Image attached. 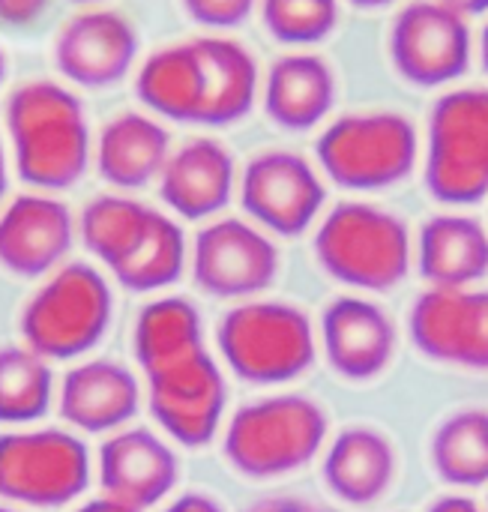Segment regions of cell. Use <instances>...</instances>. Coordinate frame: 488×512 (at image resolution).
I'll return each mask as SVG.
<instances>
[{
	"label": "cell",
	"mask_w": 488,
	"mask_h": 512,
	"mask_svg": "<svg viewBox=\"0 0 488 512\" xmlns=\"http://www.w3.org/2000/svg\"><path fill=\"white\" fill-rule=\"evenodd\" d=\"M324 351L348 381H369L387 369L396 351V330L387 312L360 297H339L324 312Z\"/></svg>",
	"instance_id": "15"
},
{
	"label": "cell",
	"mask_w": 488,
	"mask_h": 512,
	"mask_svg": "<svg viewBox=\"0 0 488 512\" xmlns=\"http://www.w3.org/2000/svg\"><path fill=\"white\" fill-rule=\"evenodd\" d=\"M318 264L351 288L390 291L411 267V234L405 222L375 204H336L315 234Z\"/></svg>",
	"instance_id": "2"
},
{
	"label": "cell",
	"mask_w": 488,
	"mask_h": 512,
	"mask_svg": "<svg viewBox=\"0 0 488 512\" xmlns=\"http://www.w3.org/2000/svg\"><path fill=\"white\" fill-rule=\"evenodd\" d=\"M60 405L69 423L99 432L132 417L138 405V387H135V378L123 366L87 363L69 372Z\"/></svg>",
	"instance_id": "25"
},
{
	"label": "cell",
	"mask_w": 488,
	"mask_h": 512,
	"mask_svg": "<svg viewBox=\"0 0 488 512\" xmlns=\"http://www.w3.org/2000/svg\"><path fill=\"white\" fill-rule=\"evenodd\" d=\"M261 18L273 39L303 48L333 33L339 0H261Z\"/></svg>",
	"instance_id": "31"
},
{
	"label": "cell",
	"mask_w": 488,
	"mask_h": 512,
	"mask_svg": "<svg viewBox=\"0 0 488 512\" xmlns=\"http://www.w3.org/2000/svg\"><path fill=\"white\" fill-rule=\"evenodd\" d=\"M471 48L468 18L441 0L408 3L390 27V60L417 87H444L462 78Z\"/></svg>",
	"instance_id": "8"
},
{
	"label": "cell",
	"mask_w": 488,
	"mask_h": 512,
	"mask_svg": "<svg viewBox=\"0 0 488 512\" xmlns=\"http://www.w3.org/2000/svg\"><path fill=\"white\" fill-rule=\"evenodd\" d=\"M51 390L48 369L27 351H0V420L24 423L45 411Z\"/></svg>",
	"instance_id": "30"
},
{
	"label": "cell",
	"mask_w": 488,
	"mask_h": 512,
	"mask_svg": "<svg viewBox=\"0 0 488 512\" xmlns=\"http://www.w3.org/2000/svg\"><path fill=\"white\" fill-rule=\"evenodd\" d=\"M264 108L267 117L291 132L318 126L336 102V75L330 63L309 51H294L279 60L264 75Z\"/></svg>",
	"instance_id": "18"
},
{
	"label": "cell",
	"mask_w": 488,
	"mask_h": 512,
	"mask_svg": "<svg viewBox=\"0 0 488 512\" xmlns=\"http://www.w3.org/2000/svg\"><path fill=\"white\" fill-rule=\"evenodd\" d=\"M6 132L18 174L39 189H66L90 165L81 99L54 81H27L6 99Z\"/></svg>",
	"instance_id": "1"
},
{
	"label": "cell",
	"mask_w": 488,
	"mask_h": 512,
	"mask_svg": "<svg viewBox=\"0 0 488 512\" xmlns=\"http://www.w3.org/2000/svg\"><path fill=\"white\" fill-rule=\"evenodd\" d=\"M138 33L129 18L111 9H90L69 18L54 42L57 69L90 90L117 84L135 63Z\"/></svg>",
	"instance_id": "14"
},
{
	"label": "cell",
	"mask_w": 488,
	"mask_h": 512,
	"mask_svg": "<svg viewBox=\"0 0 488 512\" xmlns=\"http://www.w3.org/2000/svg\"><path fill=\"white\" fill-rule=\"evenodd\" d=\"M168 512H222L219 510V504L216 501H210L207 495H186V498H180L174 507Z\"/></svg>",
	"instance_id": "36"
},
{
	"label": "cell",
	"mask_w": 488,
	"mask_h": 512,
	"mask_svg": "<svg viewBox=\"0 0 488 512\" xmlns=\"http://www.w3.org/2000/svg\"><path fill=\"white\" fill-rule=\"evenodd\" d=\"M3 189H6V153H3V144H0V198H3Z\"/></svg>",
	"instance_id": "41"
},
{
	"label": "cell",
	"mask_w": 488,
	"mask_h": 512,
	"mask_svg": "<svg viewBox=\"0 0 488 512\" xmlns=\"http://www.w3.org/2000/svg\"><path fill=\"white\" fill-rule=\"evenodd\" d=\"M147 381L150 408L177 441L201 447L213 438L225 408V384L204 348L147 369Z\"/></svg>",
	"instance_id": "11"
},
{
	"label": "cell",
	"mask_w": 488,
	"mask_h": 512,
	"mask_svg": "<svg viewBox=\"0 0 488 512\" xmlns=\"http://www.w3.org/2000/svg\"><path fill=\"white\" fill-rule=\"evenodd\" d=\"M246 512H330L321 504H312V501H303V498H267V501H258L255 507H249Z\"/></svg>",
	"instance_id": "34"
},
{
	"label": "cell",
	"mask_w": 488,
	"mask_h": 512,
	"mask_svg": "<svg viewBox=\"0 0 488 512\" xmlns=\"http://www.w3.org/2000/svg\"><path fill=\"white\" fill-rule=\"evenodd\" d=\"M108 312L111 294L102 276L84 264H72L30 300L21 330L39 354L72 357L102 336Z\"/></svg>",
	"instance_id": "7"
},
{
	"label": "cell",
	"mask_w": 488,
	"mask_h": 512,
	"mask_svg": "<svg viewBox=\"0 0 488 512\" xmlns=\"http://www.w3.org/2000/svg\"><path fill=\"white\" fill-rule=\"evenodd\" d=\"M408 330L417 351L438 363L488 369V291L429 288L411 306Z\"/></svg>",
	"instance_id": "12"
},
{
	"label": "cell",
	"mask_w": 488,
	"mask_h": 512,
	"mask_svg": "<svg viewBox=\"0 0 488 512\" xmlns=\"http://www.w3.org/2000/svg\"><path fill=\"white\" fill-rule=\"evenodd\" d=\"M135 90L153 114L174 123H198L204 102V78L195 45L177 42L153 51L138 69Z\"/></svg>",
	"instance_id": "24"
},
{
	"label": "cell",
	"mask_w": 488,
	"mask_h": 512,
	"mask_svg": "<svg viewBox=\"0 0 488 512\" xmlns=\"http://www.w3.org/2000/svg\"><path fill=\"white\" fill-rule=\"evenodd\" d=\"M3 72H6V60H3V51H0V81H3Z\"/></svg>",
	"instance_id": "42"
},
{
	"label": "cell",
	"mask_w": 488,
	"mask_h": 512,
	"mask_svg": "<svg viewBox=\"0 0 488 512\" xmlns=\"http://www.w3.org/2000/svg\"><path fill=\"white\" fill-rule=\"evenodd\" d=\"M171 156V138L165 126L147 114L126 111L108 120L96 141L99 174L120 189L147 186L162 174Z\"/></svg>",
	"instance_id": "21"
},
{
	"label": "cell",
	"mask_w": 488,
	"mask_h": 512,
	"mask_svg": "<svg viewBox=\"0 0 488 512\" xmlns=\"http://www.w3.org/2000/svg\"><path fill=\"white\" fill-rule=\"evenodd\" d=\"M162 201L186 216L204 219L219 213L234 192V159L213 138H195L168 156L159 174Z\"/></svg>",
	"instance_id": "17"
},
{
	"label": "cell",
	"mask_w": 488,
	"mask_h": 512,
	"mask_svg": "<svg viewBox=\"0 0 488 512\" xmlns=\"http://www.w3.org/2000/svg\"><path fill=\"white\" fill-rule=\"evenodd\" d=\"M420 273L432 288H468L488 273V231L471 216L441 213L420 231Z\"/></svg>",
	"instance_id": "22"
},
{
	"label": "cell",
	"mask_w": 488,
	"mask_h": 512,
	"mask_svg": "<svg viewBox=\"0 0 488 512\" xmlns=\"http://www.w3.org/2000/svg\"><path fill=\"white\" fill-rule=\"evenodd\" d=\"M354 6H360V9H378V6H387V3H393V0H351Z\"/></svg>",
	"instance_id": "40"
},
{
	"label": "cell",
	"mask_w": 488,
	"mask_h": 512,
	"mask_svg": "<svg viewBox=\"0 0 488 512\" xmlns=\"http://www.w3.org/2000/svg\"><path fill=\"white\" fill-rule=\"evenodd\" d=\"M327 438V414L306 396H270L237 411L225 456L240 474L282 477L309 465Z\"/></svg>",
	"instance_id": "5"
},
{
	"label": "cell",
	"mask_w": 488,
	"mask_h": 512,
	"mask_svg": "<svg viewBox=\"0 0 488 512\" xmlns=\"http://www.w3.org/2000/svg\"><path fill=\"white\" fill-rule=\"evenodd\" d=\"M99 471L111 501L141 510L156 504L174 486L177 462L150 432H126L102 447Z\"/></svg>",
	"instance_id": "20"
},
{
	"label": "cell",
	"mask_w": 488,
	"mask_h": 512,
	"mask_svg": "<svg viewBox=\"0 0 488 512\" xmlns=\"http://www.w3.org/2000/svg\"><path fill=\"white\" fill-rule=\"evenodd\" d=\"M438 477L459 489L488 483V411H459L447 417L432 441Z\"/></svg>",
	"instance_id": "26"
},
{
	"label": "cell",
	"mask_w": 488,
	"mask_h": 512,
	"mask_svg": "<svg viewBox=\"0 0 488 512\" xmlns=\"http://www.w3.org/2000/svg\"><path fill=\"white\" fill-rule=\"evenodd\" d=\"M81 512H135V510L123 507V504H117V501H96V504H87Z\"/></svg>",
	"instance_id": "38"
},
{
	"label": "cell",
	"mask_w": 488,
	"mask_h": 512,
	"mask_svg": "<svg viewBox=\"0 0 488 512\" xmlns=\"http://www.w3.org/2000/svg\"><path fill=\"white\" fill-rule=\"evenodd\" d=\"M396 477V450L375 429H345L327 450L324 480L348 504L378 501Z\"/></svg>",
	"instance_id": "23"
},
{
	"label": "cell",
	"mask_w": 488,
	"mask_h": 512,
	"mask_svg": "<svg viewBox=\"0 0 488 512\" xmlns=\"http://www.w3.org/2000/svg\"><path fill=\"white\" fill-rule=\"evenodd\" d=\"M255 3L258 0H183V9L189 12V18L210 30H228L243 24L252 15Z\"/></svg>",
	"instance_id": "32"
},
{
	"label": "cell",
	"mask_w": 488,
	"mask_h": 512,
	"mask_svg": "<svg viewBox=\"0 0 488 512\" xmlns=\"http://www.w3.org/2000/svg\"><path fill=\"white\" fill-rule=\"evenodd\" d=\"M51 0H0V21L12 27H27L48 12Z\"/></svg>",
	"instance_id": "33"
},
{
	"label": "cell",
	"mask_w": 488,
	"mask_h": 512,
	"mask_svg": "<svg viewBox=\"0 0 488 512\" xmlns=\"http://www.w3.org/2000/svg\"><path fill=\"white\" fill-rule=\"evenodd\" d=\"M240 198L255 222L282 237H297L318 219L327 189L303 156L291 150H267L246 165Z\"/></svg>",
	"instance_id": "10"
},
{
	"label": "cell",
	"mask_w": 488,
	"mask_h": 512,
	"mask_svg": "<svg viewBox=\"0 0 488 512\" xmlns=\"http://www.w3.org/2000/svg\"><path fill=\"white\" fill-rule=\"evenodd\" d=\"M150 213L153 210L138 201L102 195L84 207L81 237L93 255H99L108 267H117L144 234Z\"/></svg>",
	"instance_id": "29"
},
{
	"label": "cell",
	"mask_w": 488,
	"mask_h": 512,
	"mask_svg": "<svg viewBox=\"0 0 488 512\" xmlns=\"http://www.w3.org/2000/svg\"><path fill=\"white\" fill-rule=\"evenodd\" d=\"M444 6H450L453 12L471 18V15H483L488 12V0H441Z\"/></svg>",
	"instance_id": "37"
},
{
	"label": "cell",
	"mask_w": 488,
	"mask_h": 512,
	"mask_svg": "<svg viewBox=\"0 0 488 512\" xmlns=\"http://www.w3.org/2000/svg\"><path fill=\"white\" fill-rule=\"evenodd\" d=\"M87 483V450L63 432L0 438V495L54 507L72 501Z\"/></svg>",
	"instance_id": "9"
},
{
	"label": "cell",
	"mask_w": 488,
	"mask_h": 512,
	"mask_svg": "<svg viewBox=\"0 0 488 512\" xmlns=\"http://www.w3.org/2000/svg\"><path fill=\"white\" fill-rule=\"evenodd\" d=\"M183 258H186L183 231L168 216L153 210L150 222H147L144 234L138 237V243L132 246V252L111 270L117 273V279L126 288L153 291L180 276Z\"/></svg>",
	"instance_id": "27"
},
{
	"label": "cell",
	"mask_w": 488,
	"mask_h": 512,
	"mask_svg": "<svg viewBox=\"0 0 488 512\" xmlns=\"http://www.w3.org/2000/svg\"><path fill=\"white\" fill-rule=\"evenodd\" d=\"M0 512H9V510H0Z\"/></svg>",
	"instance_id": "44"
},
{
	"label": "cell",
	"mask_w": 488,
	"mask_h": 512,
	"mask_svg": "<svg viewBox=\"0 0 488 512\" xmlns=\"http://www.w3.org/2000/svg\"><path fill=\"white\" fill-rule=\"evenodd\" d=\"M72 243L69 210L45 195H21L0 213V264L18 276L51 270Z\"/></svg>",
	"instance_id": "16"
},
{
	"label": "cell",
	"mask_w": 488,
	"mask_h": 512,
	"mask_svg": "<svg viewBox=\"0 0 488 512\" xmlns=\"http://www.w3.org/2000/svg\"><path fill=\"white\" fill-rule=\"evenodd\" d=\"M72 3H99V0H72Z\"/></svg>",
	"instance_id": "43"
},
{
	"label": "cell",
	"mask_w": 488,
	"mask_h": 512,
	"mask_svg": "<svg viewBox=\"0 0 488 512\" xmlns=\"http://www.w3.org/2000/svg\"><path fill=\"white\" fill-rule=\"evenodd\" d=\"M429 512H483L471 498H465V495H444V498H438Z\"/></svg>",
	"instance_id": "35"
},
{
	"label": "cell",
	"mask_w": 488,
	"mask_h": 512,
	"mask_svg": "<svg viewBox=\"0 0 488 512\" xmlns=\"http://www.w3.org/2000/svg\"><path fill=\"white\" fill-rule=\"evenodd\" d=\"M201 78H204V102H201V126H231L243 120L261 90V75L255 57L228 36H201L192 39Z\"/></svg>",
	"instance_id": "19"
},
{
	"label": "cell",
	"mask_w": 488,
	"mask_h": 512,
	"mask_svg": "<svg viewBox=\"0 0 488 512\" xmlns=\"http://www.w3.org/2000/svg\"><path fill=\"white\" fill-rule=\"evenodd\" d=\"M426 189L444 204H477L488 195V87L444 93L426 126Z\"/></svg>",
	"instance_id": "4"
},
{
	"label": "cell",
	"mask_w": 488,
	"mask_h": 512,
	"mask_svg": "<svg viewBox=\"0 0 488 512\" xmlns=\"http://www.w3.org/2000/svg\"><path fill=\"white\" fill-rule=\"evenodd\" d=\"M480 60H483V69L488 72V24L483 27V36H480Z\"/></svg>",
	"instance_id": "39"
},
{
	"label": "cell",
	"mask_w": 488,
	"mask_h": 512,
	"mask_svg": "<svg viewBox=\"0 0 488 512\" xmlns=\"http://www.w3.org/2000/svg\"><path fill=\"white\" fill-rule=\"evenodd\" d=\"M219 345L231 369L255 384H282L315 360V336L306 312L288 303H246L225 315Z\"/></svg>",
	"instance_id": "6"
},
{
	"label": "cell",
	"mask_w": 488,
	"mask_h": 512,
	"mask_svg": "<svg viewBox=\"0 0 488 512\" xmlns=\"http://www.w3.org/2000/svg\"><path fill=\"white\" fill-rule=\"evenodd\" d=\"M195 348H201V321L195 306L186 300H156L141 312L135 327V354L144 372Z\"/></svg>",
	"instance_id": "28"
},
{
	"label": "cell",
	"mask_w": 488,
	"mask_h": 512,
	"mask_svg": "<svg viewBox=\"0 0 488 512\" xmlns=\"http://www.w3.org/2000/svg\"><path fill=\"white\" fill-rule=\"evenodd\" d=\"M321 171L345 189L375 192L417 168V126L399 111H357L333 120L318 138Z\"/></svg>",
	"instance_id": "3"
},
{
	"label": "cell",
	"mask_w": 488,
	"mask_h": 512,
	"mask_svg": "<svg viewBox=\"0 0 488 512\" xmlns=\"http://www.w3.org/2000/svg\"><path fill=\"white\" fill-rule=\"evenodd\" d=\"M192 270L207 294L249 297L276 279L279 252L258 228L240 219H222L198 234Z\"/></svg>",
	"instance_id": "13"
}]
</instances>
